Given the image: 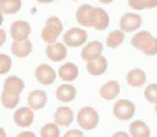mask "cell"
<instances>
[{
    "label": "cell",
    "instance_id": "1",
    "mask_svg": "<svg viewBox=\"0 0 157 137\" xmlns=\"http://www.w3.org/2000/svg\"><path fill=\"white\" fill-rule=\"evenodd\" d=\"M131 45L135 49L142 51L148 56L157 54V38H153L150 32H139V34H135L133 40H131Z\"/></svg>",
    "mask_w": 157,
    "mask_h": 137
},
{
    "label": "cell",
    "instance_id": "2",
    "mask_svg": "<svg viewBox=\"0 0 157 137\" xmlns=\"http://www.w3.org/2000/svg\"><path fill=\"white\" fill-rule=\"evenodd\" d=\"M60 32H62L60 19H58V17H49L45 26H43V30H41V38H43V42H47V43H54L56 38L60 36Z\"/></svg>",
    "mask_w": 157,
    "mask_h": 137
},
{
    "label": "cell",
    "instance_id": "3",
    "mask_svg": "<svg viewBox=\"0 0 157 137\" xmlns=\"http://www.w3.org/2000/svg\"><path fill=\"white\" fill-rule=\"evenodd\" d=\"M77 120H78V126L82 130H94L97 126V122H99V115L92 107H82L77 115Z\"/></svg>",
    "mask_w": 157,
    "mask_h": 137
},
{
    "label": "cell",
    "instance_id": "4",
    "mask_svg": "<svg viewBox=\"0 0 157 137\" xmlns=\"http://www.w3.org/2000/svg\"><path fill=\"white\" fill-rule=\"evenodd\" d=\"M86 40H88V34L82 28H71V30H67L64 34V42L69 47H78V45H82Z\"/></svg>",
    "mask_w": 157,
    "mask_h": 137
},
{
    "label": "cell",
    "instance_id": "5",
    "mask_svg": "<svg viewBox=\"0 0 157 137\" xmlns=\"http://www.w3.org/2000/svg\"><path fill=\"white\" fill-rule=\"evenodd\" d=\"M114 115H116L120 120H129L131 116L135 115V105H133L129 100L116 102V105H114Z\"/></svg>",
    "mask_w": 157,
    "mask_h": 137
},
{
    "label": "cell",
    "instance_id": "6",
    "mask_svg": "<svg viewBox=\"0 0 157 137\" xmlns=\"http://www.w3.org/2000/svg\"><path fill=\"white\" fill-rule=\"evenodd\" d=\"M36 79L41 83V85H52L54 79H56V73H54V70L51 66L41 64V66L36 68Z\"/></svg>",
    "mask_w": 157,
    "mask_h": 137
},
{
    "label": "cell",
    "instance_id": "7",
    "mask_svg": "<svg viewBox=\"0 0 157 137\" xmlns=\"http://www.w3.org/2000/svg\"><path fill=\"white\" fill-rule=\"evenodd\" d=\"M140 23H142V19H140V15H136V13H125L120 19L122 32H133V30H136L140 26Z\"/></svg>",
    "mask_w": 157,
    "mask_h": 137
},
{
    "label": "cell",
    "instance_id": "8",
    "mask_svg": "<svg viewBox=\"0 0 157 137\" xmlns=\"http://www.w3.org/2000/svg\"><path fill=\"white\" fill-rule=\"evenodd\" d=\"M13 120L17 126H21V128H28L32 122H34V113L30 107H21V109H17L15 111V116H13Z\"/></svg>",
    "mask_w": 157,
    "mask_h": 137
},
{
    "label": "cell",
    "instance_id": "9",
    "mask_svg": "<svg viewBox=\"0 0 157 137\" xmlns=\"http://www.w3.org/2000/svg\"><path fill=\"white\" fill-rule=\"evenodd\" d=\"M28 34H30V25L26 21H15L11 25V36H13L15 42L28 40Z\"/></svg>",
    "mask_w": 157,
    "mask_h": 137
},
{
    "label": "cell",
    "instance_id": "10",
    "mask_svg": "<svg viewBox=\"0 0 157 137\" xmlns=\"http://www.w3.org/2000/svg\"><path fill=\"white\" fill-rule=\"evenodd\" d=\"M101 51H103L101 42H90V43L82 49V58H84L86 62H92V60H95V58L101 56Z\"/></svg>",
    "mask_w": 157,
    "mask_h": 137
},
{
    "label": "cell",
    "instance_id": "11",
    "mask_svg": "<svg viewBox=\"0 0 157 137\" xmlns=\"http://www.w3.org/2000/svg\"><path fill=\"white\" fill-rule=\"evenodd\" d=\"M73 122V111L69 107H58L54 113V124L58 126H69Z\"/></svg>",
    "mask_w": 157,
    "mask_h": 137
},
{
    "label": "cell",
    "instance_id": "12",
    "mask_svg": "<svg viewBox=\"0 0 157 137\" xmlns=\"http://www.w3.org/2000/svg\"><path fill=\"white\" fill-rule=\"evenodd\" d=\"M94 6H88V4H84V6H81L77 10V21L81 23L82 26H92V17H94Z\"/></svg>",
    "mask_w": 157,
    "mask_h": 137
},
{
    "label": "cell",
    "instance_id": "13",
    "mask_svg": "<svg viewBox=\"0 0 157 137\" xmlns=\"http://www.w3.org/2000/svg\"><path fill=\"white\" fill-rule=\"evenodd\" d=\"M92 26L95 30H105L109 26V15H107V11H103L101 8H95L94 10V17H92Z\"/></svg>",
    "mask_w": 157,
    "mask_h": 137
},
{
    "label": "cell",
    "instance_id": "14",
    "mask_svg": "<svg viewBox=\"0 0 157 137\" xmlns=\"http://www.w3.org/2000/svg\"><path fill=\"white\" fill-rule=\"evenodd\" d=\"M47 103V94L43 90H34L28 96V107L30 109H43Z\"/></svg>",
    "mask_w": 157,
    "mask_h": 137
},
{
    "label": "cell",
    "instance_id": "15",
    "mask_svg": "<svg viewBox=\"0 0 157 137\" xmlns=\"http://www.w3.org/2000/svg\"><path fill=\"white\" fill-rule=\"evenodd\" d=\"M47 56L51 58L52 62H58V60H64L66 58V45H62V43H49V47H47Z\"/></svg>",
    "mask_w": 157,
    "mask_h": 137
},
{
    "label": "cell",
    "instance_id": "16",
    "mask_svg": "<svg viewBox=\"0 0 157 137\" xmlns=\"http://www.w3.org/2000/svg\"><path fill=\"white\" fill-rule=\"evenodd\" d=\"M23 88H25V83H23V79H19V77H8L4 81V92H8V94L19 96Z\"/></svg>",
    "mask_w": 157,
    "mask_h": 137
},
{
    "label": "cell",
    "instance_id": "17",
    "mask_svg": "<svg viewBox=\"0 0 157 137\" xmlns=\"http://www.w3.org/2000/svg\"><path fill=\"white\" fill-rule=\"evenodd\" d=\"M118 92H120V83L118 81H109L99 90V94L103 96V100H114V98L118 96Z\"/></svg>",
    "mask_w": 157,
    "mask_h": 137
},
{
    "label": "cell",
    "instance_id": "18",
    "mask_svg": "<svg viewBox=\"0 0 157 137\" xmlns=\"http://www.w3.org/2000/svg\"><path fill=\"white\" fill-rule=\"evenodd\" d=\"M77 96V90H75V87H71V85H62V87H58L56 88V98L60 102H73V98Z\"/></svg>",
    "mask_w": 157,
    "mask_h": 137
},
{
    "label": "cell",
    "instance_id": "19",
    "mask_svg": "<svg viewBox=\"0 0 157 137\" xmlns=\"http://www.w3.org/2000/svg\"><path fill=\"white\" fill-rule=\"evenodd\" d=\"M86 68H88V71L92 75H101L107 70V58L99 56V58H95V60H92V62H86Z\"/></svg>",
    "mask_w": 157,
    "mask_h": 137
},
{
    "label": "cell",
    "instance_id": "20",
    "mask_svg": "<svg viewBox=\"0 0 157 137\" xmlns=\"http://www.w3.org/2000/svg\"><path fill=\"white\" fill-rule=\"evenodd\" d=\"M127 83L135 88V87H142L146 83V73L142 70H131L127 73Z\"/></svg>",
    "mask_w": 157,
    "mask_h": 137
},
{
    "label": "cell",
    "instance_id": "21",
    "mask_svg": "<svg viewBox=\"0 0 157 137\" xmlns=\"http://www.w3.org/2000/svg\"><path fill=\"white\" fill-rule=\"evenodd\" d=\"M58 75H60L64 81H73L78 75V68L75 64H64L60 70H58Z\"/></svg>",
    "mask_w": 157,
    "mask_h": 137
},
{
    "label": "cell",
    "instance_id": "22",
    "mask_svg": "<svg viewBox=\"0 0 157 137\" xmlns=\"http://www.w3.org/2000/svg\"><path fill=\"white\" fill-rule=\"evenodd\" d=\"M11 51H13V54L15 56H28L30 54V51H32V43L30 42H13V45H11Z\"/></svg>",
    "mask_w": 157,
    "mask_h": 137
},
{
    "label": "cell",
    "instance_id": "23",
    "mask_svg": "<svg viewBox=\"0 0 157 137\" xmlns=\"http://www.w3.org/2000/svg\"><path fill=\"white\" fill-rule=\"evenodd\" d=\"M129 131H131V137H150V130L142 120H135L131 124Z\"/></svg>",
    "mask_w": 157,
    "mask_h": 137
},
{
    "label": "cell",
    "instance_id": "24",
    "mask_svg": "<svg viewBox=\"0 0 157 137\" xmlns=\"http://www.w3.org/2000/svg\"><path fill=\"white\" fill-rule=\"evenodd\" d=\"M19 10H21V0H0L2 13H17Z\"/></svg>",
    "mask_w": 157,
    "mask_h": 137
},
{
    "label": "cell",
    "instance_id": "25",
    "mask_svg": "<svg viewBox=\"0 0 157 137\" xmlns=\"http://www.w3.org/2000/svg\"><path fill=\"white\" fill-rule=\"evenodd\" d=\"M122 42H124V32H122V30H114V32H110L109 38H107V45H109L110 49L118 47Z\"/></svg>",
    "mask_w": 157,
    "mask_h": 137
},
{
    "label": "cell",
    "instance_id": "26",
    "mask_svg": "<svg viewBox=\"0 0 157 137\" xmlns=\"http://www.w3.org/2000/svg\"><path fill=\"white\" fill-rule=\"evenodd\" d=\"M17 103H19V96H15V94H8V92H2V105H4L6 109H13Z\"/></svg>",
    "mask_w": 157,
    "mask_h": 137
},
{
    "label": "cell",
    "instance_id": "27",
    "mask_svg": "<svg viewBox=\"0 0 157 137\" xmlns=\"http://www.w3.org/2000/svg\"><path fill=\"white\" fill-rule=\"evenodd\" d=\"M41 137H60L58 124H45L41 128Z\"/></svg>",
    "mask_w": 157,
    "mask_h": 137
},
{
    "label": "cell",
    "instance_id": "28",
    "mask_svg": "<svg viewBox=\"0 0 157 137\" xmlns=\"http://www.w3.org/2000/svg\"><path fill=\"white\" fill-rule=\"evenodd\" d=\"M144 96H146V100H148V102H151V103L157 105V85H150V87H146Z\"/></svg>",
    "mask_w": 157,
    "mask_h": 137
},
{
    "label": "cell",
    "instance_id": "29",
    "mask_svg": "<svg viewBox=\"0 0 157 137\" xmlns=\"http://www.w3.org/2000/svg\"><path fill=\"white\" fill-rule=\"evenodd\" d=\"M11 68V58L8 54H0V73H6Z\"/></svg>",
    "mask_w": 157,
    "mask_h": 137
},
{
    "label": "cell",
    "instance_id": "30",
    "mask_svg": "<svg viewBox=\"0 0 157 137\" xmlns=\"http://www.w3.org/2000/svg\"><path fill=\"white\" fill-rule=\"evenodd\" d=\"M129 2V6L133 8V10H144L146 8V2L144 0H127Z\"/></svg>",
    "mask_w": 157,
    "mask_h": 137
},
{
    "label": "cell",
    "instance_id": "31",
    "mask_svg": "<svg viewBox=\"0 0 157 137\" xmlns=\"http://www.w3.org/2000/svg\"><path fill=\"white\" fill-rule=\"evenodd\" d=\"M64 137H82V131H78V130H71V131H67Z\"/></svg>",
    "mask_w": 157,
    "mask_h": 137
},
{
    "label": "cell",
    "instance_id": "32",
    "mask_svg": "<svg viewBox=\"0 0 157 137\" xmlns=\"http://www.w3.org/2000/svg\"><path fill=\"white\" fill-rule=\"evenodd\" d=\"M146 2V8H155L157 6V0H144Z\"/></svg>",
    "mask_w": 157,
    "mask_h": 137
},
{
    "label": "cell",
    "instance_id": "33",
    "mask_svg": "<svg viewBox=\"0 0 157 137\" xmlns=\"http://www.w3.org/2000/svg\"><path fill=\"white\" fill-rule=\"evenodd\" d=\"M17 137H36V135H34L32 131H21V133H19Z\"/></svg>",
    "mask_w": 157,
    "mask_h": 137
},
{
    "label": "cell",
    "instance_id": "34",
    "mask_svg": "<svg viewBox=\"0 0 157 137\" xmlns=\"http://www.w3.org/2000/svg\"><path fill=\"white\" fill-rule=\"evenodd\" d=\"M4 40H6V32L0 28V45H4Z\"/></svg>",
    "mask_w": 157,
    "mask_h": 137
},
{
    "label": "cell",
    "instance_id": "35",
    "mask_svg": "<svg viewBox=\"0 0 157 137\" xmlns=\"http://www.w3.org/2000/svg\"><path fill=\"white\" fill-rule=\"evenodd\" d=\"M112 137H131L129 133H124V131H118V133H114Z\"/></svg>",
    "mask_w": 157,
    "mask_h": 137
},
{
    "label": "cell",
    "instance_id": "36",
    "mask_svg": "<svg viewBox=\"0 0 157 137\" xmlns=\"http://www.w3.org/2000/svg\"><path fill=\"white\" fill-rule=\"evenodd\" d=\"M37 2H43V4H49V2H54V0H37Z\"/></svg>",
    "mask_w": 157,
    "mask_h": 137
},
{
    "label": "cell",
    "instance_id": "37",
    "mask_svg": "<svg viewBox=\"0 0 157 137\" xmlns=\"http://www.w3.org/2000/svg\"><path fill=\"white\" fill-rule=\"evenodd\" d=\"M0 137H6V131H4L2 128H0Z\"/></svg>",
    "mask_w": 157,
    "mask_h": 137
},
{
    "label": "cell",
    "instance_id": "38",
    "mask_svg": "<svg viewBox=\"0 0 157 137\" xmlns=\"http://www.w3.org/2000/svg\"><path fill=\"white\" fill-rule=\"evenodd\" d=\"M99 2H103V4H110L112 0H99Z\"/></svg>",
    "mask_w": 157,
    "mask_h": 137
},
{
    "label": "cell",
    "instance_id": "39",
    "mask_svg": "<svg viewBox=\"0 0 157 137\" xmlns=\"http://www.w3.org/2000/svg\"><path fill=\"white\" fill-rule=\"evenodd\" d=\"M0 25H2V11H0Z\"/></svg>",
    "mask_w": 157,
    "mask_h": 137
},
{
    "label": "cell",
    "instance_id": "40",
    "mask_svg": "<svg viewBox=\"0 0 157 137\" xmlns=\"http://www.w3.org/2000/svg\"><path fill=\"white\" fill-rule=\"evenodd\" d=\"M155 113H157V105H155Z\"/></svg>",
    "mask_w": 157,
    "mask_h": 137
}]
</instances>
